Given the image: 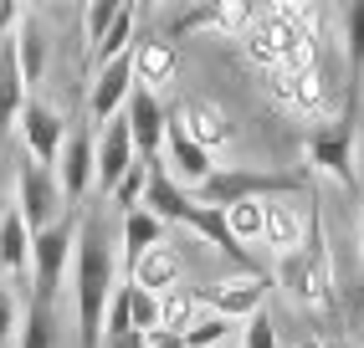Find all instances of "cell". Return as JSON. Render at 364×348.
<instances>
[{"mask_svg": "<svg viewBox=\"0 0 364 348\" xmlns=\"http://www.w3.org/2000/svg\"><path fill=\"white\" fill-rule=\"evenodd\" d=\"M72 246H77V226H72V220H57V226L31 236V303H52L57 308Z\"/></svg>", "mask_w": 364, "mask_h": 348, "instance_id": "cell-4", "label": "cell"}, {"mask_svg": "<svg viewBox=\"0 0 364 348\" xmlns=\"http://www.w3.org/2000/svg\"><path fill=\"white\" fill-rule=\"evenodd\" d=\"M129 92H134V62L129 57H113L108 67H98V72H92V87H87L92 123H113L118 113H124Z\"/></svg>", "mask_w": 364, "mask_h": 348, "instance_id": "cell-9", "label": "cell"}, {"mask_svg": "<svg viewBox=\"0 0 364 348\" xmlns=\"http://www.w3.org/2000/svg\"><path fill=\"white\" fill-rule=\"evenodd\" d=\"M144 348H185V338H180V333H149V338H144Z\"/></svg>", "mask_w": 364, "mask_h": 348, "instance_id": "cell-37", "label": "cell"}, {"mask_svg": "<svg viewBox=\"0 0 364 348\" xmlns=\"http://www.w3.org/2000/svg\"><path fill=\"white\" fill-rule=\"evenodd\" d=\"M92 148H98V138H92L87 129L67 134L62 154H57V185H62V200H82L92 174H98V164H92Z\"/></svg>", "mask_w": 364, "mask_h": 348, "instance_id": "cell-12", "label": "cell"}, {"mask_svg": "<svg viewBox=\"0 0 364 348\" xmlns=\"http://www.w3.org/2000/svg\"><path fill=\"white\" fill-rule=\"evenodd\" d=\"M282 287L293 292V303L333 312V271H328V251H323V231H318V220L308 226L303 251L282 256Z\"/></svg>", "mask_w": 364, "mask_h": 348, "instance_id": "cell-3", "label": "cell"}, {"mask_svg": "<svg viewBox=\"0 0 364 348\" xmlns=\"http://www.w3.org/2000/svg\"><path fill=\"white\" fill-rule=\"evenodd\" d=\"M134 26H139V11L134 6H118V16H113V26H108V36L98 41V46H92V72H98V67H108L113 57H129L134 52Z\"/></svg>", "mask_w": 364, "mask_h": 348, "instance_id": "cell-22", "label": "cell"}, {"mask_svg": "<svg viewBox=\"0 0 364 348\" xmlns=\"http://www.w3.org/2000/svg\"><path fill=\"white\" fill-rule=\"evenodd\" d=\"M196 322V292L190 287H169L159 297V328L154 333H185Z\"/></svg>", "mask_w": 364, "mask_h": 348, "instance_id": "cell-26", "label": "cell"}, {"mask_svg": "<svg viewBox=\"0 0 364 348\" xmlns=\"http://www.w3.org/2000/svg\"><path fill=\"white\" fill-rule=\"evenodd\" d=\"M21 108H26V77H21V62H16V41L0 36V134L16 129Z\"/></svg>", "mask_w": 364, "mask_h": 348, "instance_id": "cell-18", "label": "cell"}, {"mask_svg": "<svg viewBox=\"0 0 364 348\" xmlns=\"http://www.w3.org/2000/svg\"><path fill=\"white\" fill-rule=\"evenodd\" d=\"M144 185H149V164H134V169L124 174V180L113 185L108 200H113L118 210H124V215H134V210H144Z\"/></svg>", "mask_w": 364, "mask_h": 348, "instance_id": "cell-28", "label": "cell"}, {"mask_svg": "<svg viewBox=\"0 0 364 348\" xmlns=\"http://www.w3.org/2000/svg\"><path fill=\"white\" fill-rule=\"evenodd\" d=\"M344 36H349V97H344V103L359 108V82H364V0H359V6H349Z\"/></svg>", "mask_w": 364, "mask_h": 348, "instance_id": "cell-25", "label": "cell"}, {"mask_svg": "<svg viewBox=\"0 0 364 348\" xmlns=\"http://www.w3.org/2000/svg\"><path fill=\"white\" fill-rule=\"evenodd\" d=\"M164 143H169V164H175V169H180V180H190L196 190L210 180V174H215V169H210V154H205L200 143H190V138H185V129H180V123H169Z\"/></svg>", "mask_w": 364, "mask_h": 348, "instance_id": "cell-19", "label": "cell"}, {"mask_svg": "<svg viewBox=\"0 0 364 348\" xmlns=\"http://www.w3.org/2000/svg\"><path fill=\"white\" fill-rule=\"evenodd\" d=\"M11 41H16V62H21L26 87L41 82V72H46V36H41V26H36L31 16H21V26L11 31Z\"/></svg>", "mask_w": 364, "mask_h": 348, "instance_id": "cell-21", "label": "cell"}, {"mask_svg": "<svg viewBox=\"0 0 364 348\" xmlns=\"http://www.w3.org/2000/svg\"><path fill=\"white\" fill-rule=\"evenodd\" d=\"M124 123H129V134H134V148L139 154H159L164 148V134H169V113H164V103L154 92H144V87H134L129 92V103H124Z\"/></svg>", "mask_w": 364, "mask_h": 348, "instance_id": "cell-11", "label": "cell"}, {"mask_svg": "<svg viewBox=\"0 0 364 348\" xmlns=\"http://www.w3.org/2000/svg\"><path fill=\"white\" fill-rule=\"evenodd\" d=\"M180 271H185V261H180V251L175 246H154V251H144L139 261H134V287H144V292H154V297H164L169 287L180 282Z\"/></svg>", "mask_w": 364, "mask_h": 348, "instance_id": "cell-17", "label": "cell"}, {"mask_svg": "<svg viewBox=\"0 0 364 348\" xmlns=\"http://www.w3.org/2000/svg\"><path fill=\"white\" fill-rule=\"evenodd\" d=\"M272 97L287 103L293 113H323V82H318V67H303V72H272Z\"/></svg>", "mask_w": 364, "mask_h": 348, "instance_id": "cell-16", "label": "cell"}, {"mask_svg": "<svg viewBox=\"0 0 364 348\" xmlns=\"http://www.w3.org/2000/svg\"><path fill=\"white\" fill-rule=\"evenodd\" d=\"M169 123H180V129H185V138H190V143H200L205 154H210V148H221V143L231 138V129H226V113L215 108L210 97H190V103H185L175 118H169Z\"/></svg>", "mask_w": 364, "mask_h": 348, "instance_id": "cell-15", "label": "cell"}, {"mask_svg": "<svg viewBox=\"0 0 364 348\" xmlns=\"http://www.w3.org/2000/svg\"><path fill=\"white\" fill-rule=\"evenodd\" d=\"M252 21H257V11L247 6V0H221V6H215V26H210V31H221V36H247Z\"/></svg>", "mask_w": 364, "mask_h": 348, "instance_id": "cell-32", "label": "cell"}, {"mask_svg": "<svg viewBox=\"0 0 364 348\" xmlns=\"http://www.w3.org/2000/svg\"><path fill=\"white\" fill-rule=\"evenodd\" d=\"M16 129H21V143H26L31 164H41V169L57 164L62 143H67V123H62L57 108H46V103H36V97H26V108H21Z\"/></svg>", "mask_w": 364, "mask_h": 348, "instance_id": "cell-7", "label": "cell"}, {"mask_svg": "<svg viewBox=\"0 0 364 348\" xmlns=\"http://www.w3.org/2000/svg\"><path fill=\"white\" fill-rule=\"evenodd\" d=\"M129 322H134V333H144V338L159 328V297L134 287V282H129Z\"/></svg>", "mask_w": 364, "mask_h": 348, "instance_id": "cell-30", "label": "cell"}, {"mask_svg": "<svg viewBox=\"0 0 364 348\" xmlns=\"http://www.w3.org/2000/svg\"><path fill=\"white\" fill-rule=\"evenodd\" d=\"M159 241H164V220H154L149 210L124 215V261H129V266H134L144 251H154Z\"/></svg>", "mask_w": 364, "mask_h": 348, "instance_id": "cell-23", "label": "cell"}, {"mask_svg": "<svg viewBox=\"0 0 364 348\" xmlns=\"http://www.w3.org/2000/svg\"><path fill=\"white\" fill-rule=\"evenodd\" d=\"M221 215H226V231H231L236 241H262L267 215H262V205H257V200H247V205H231V210H221Z\"/></svg>", "mask_w": 364, "mask_h": 348, "instance_id": "cell-29", "label": "cell"}, {"mask_svg": "<svg viewBox=\"0 0 364 348\" xmlns=\"http://www.w3.org/2000/svg\"><path fill=\"white\" fill-rule=\"evenodd\" d=\"M210 26H215V6H196L175 21V31H210Z\"/></svg>", "mask_w": 364, "mask_h": 348, "instance_id": "cell-35", "label": "cell"}, {"mask_svg": "<svg viewBox=\"0 0 364 348\" xmlns=\"http://www.w3.org/2000/svg\"><path fill=\"white\" fill-rule=\"evenodd\" d=\"M262 215H267L262 241L272 246L277 256H293V251H303L308 226H313V215H303V205H293V200H272V205H262Z\"/></svg>", "mask_w": 364, "mask_h": 348, "instance_id": "cell-13", "label": "cell"}, {"mask_svg": "<svg viewBox=\"0 0 364 348\" xmlns=\"http://www.w3.org/2000/svg\"><path fill=\"white\" fill-rule=\"evenodd\" d=\"M11 26H21V11L11 0H0V36H11Z\"/></svg>", "mask_w": 364, "mask_h": 348, "instance_id": "cell-36", "label": "cell"}, {"mask_svg": "<svg viewBox=\"0 0 364 348\" xmlns=\"http://www.w3.org/2000/svg\"><path fill=\"white\" fill-rule=\"evenodd\" d=\"M77 348H103V312L113 303V226L103 205H87L77 220Z\"/></svg>", "mask_w": 364, "mask_h": 348, "instance_id": "cell-1", "label": "cell"}, {"mask_svg": "<svg viewBox=\"0 0 364 348\" xmlns=\"http://www.w3.org/2000/svg\"><path fill=\"white\" fill-rule=\"evenodd\" d=\"M118 6H124V0H92V6L82 11V46H87V57H92V46H98V41L108 36V26H113Z\"/></svg>", "mask_w": 364, "mask_h": 348, "instance_id": "cell-27", "label": "cell"}, {"mask_svg": "<svg viewBox=\"0 0 364 348\" xmlns=\"http://www.w3.org/2000/svg\"><path fill=\"white\" fill-rule=\"evenodd\" d=\"M303 348H338V343H333V338H323V343H318V338H313V343H303Z\"/></svg>", "mask_w": 364, "mask_h": 348, "instance_id": "cell-40", "label": "cell"}, {"mask_svg": "<svg viewBox=\"0 0 364 348\" xmlns=\"http://www.w3.org/2000/svg\"><path fill=\"white\" fill-rule=\"evenodd\" d=\"M226 333H231V322H226V317H215V312H205V317L190 322L180 338H185V348H221Z\"/></svg>", "mask_w": 364, "mask_h": 348, "instance_id": "cell-31", "label": "cell"}, {"mask_svg": "<svg viewBox=\"0 0 364 348\" xmlns=\"http://www.w3.org/2000/svg\"><path fill=\"white\" fill-rule=\"evenodd\" d=\"M247 348H277V322L267 308L257 317H247Z\"/></svg>", "mask_w": 364, "mask_h": 348, "instance_id": "cell-33", "label": "cell"}, {"mask_svg": "<svg viewBox=\"0 0 364 348\" xmlns=\"http://www.w3.org/2000/svg\"><path fill=\"white\" fill-rule=\"evenodd\" d=\"M0 220H6V200H0Z\"/></svg>", "mask_w": 364, "mask_h": 348, "instance_id": "cell-41", "label": "cell"}, {"mask_svg": "<svg viewBox=\"0 0 364 348\" xmlns=\"http://www.w3.org/2000/svg\"><path fill=\"white\" fill-rule=\"evenodd\" d=\"M196 303H205L215 317H257L267 303V282L262 277H231V282H210L196 292Z\"/></svg>", "mask_w": 364, "mask_h": 348, "instance_id": "cell-10", "label": "cell"}, {"mask_svg": "<svg viewBox=\"0 0 364 348\" xmlns=\"http://www.w3.org/2000/svg\"><path fill=\"white\" fill-rule=\"evenodd\" d=\"M16 348H57V308L52 303L26 308V317L16 328Z\"/></svg>", "mask_w": 364, "mask_h": 348, "instance_id": "cell-24", "label": "cell"}, {"mask_svg": "<svg viewBox=\"0 0 364 348\" xmlns=\"http://www.w3.org/2000/svg\"><path fill=\"white\" fill-rule=\"evenodd\" d=\"M16 215L26 220V231H46L62 220V185H57V169H41V164H26L16 180Z\"/></svg>", "mask_w": 364, "mask_h": 348, "instance_id": "cell-6", "label": "cell"}, {"mask_svg": "<svg viewBox=\"0 0 364 348\" xmlns=\"http://www.w3.org/2000/svg\"><path fill=\"white\" fill-rule=\"evenodd\" d=\"M103 348H144V333H124V338H103Z\"/></svg>", "mask_w": 364, "mask_h": 348, "instance_id": "cell-38", "label": "cell"}, {"mask_svg": "<svg viewBox=\"0 0 364 348\" xmlns=\"http://www.w3.org/2000/svg\"><path fill=\"white\" fill-rule=\"evenodd\" d=\"M16 328H21V312H16V297H11V287L0 282V348H6L11 338H16Z\"/></svg>", "mask_w": 364, "mask_h": 348, "instance_id": "cell-34", "label": "cell"}, {"mask_svg": "<svg viewBox=\"0 0 364 348\" xmlns=\"http://www.w3.org/2000/svg\"><path fill=\"white\" fill-rule=\"evenodd\" d=\"M354 129H359V108L344 103L338 123H328V129H318V134H308V159L318 164L323 174H333L344 190H354Z\"/></svg>", "mask_w": 364, "mask_h": 348, "instance_id": "cell-5", "label": "cell"}, {"mask_svg": "<svg viewBox=\"0 0 364 348\" xmlns=\"http://www.w3.org/2000/svg\"><path fill=\"white\" fill-rule=\"evenodd\" d=\"M92 164H98V190L103 195H113V185L124 180V174L139 164V148H134V134H129V123H124V113H118L113 123H103V134H98V148H92Z\"/></svg>", "mask_w": 364, "mask_h": 348, "instance_id": "cell-8", "label": "cell"}, {"mask_svg": "<svg viewBox=\"0 0 364 348\" xmlns=\"http://www.w3.org/2000/svg\"><path fill=\"white\" fill-rule=\"evenodd\" d=\"M359 303H364V205H359Z\"/></svg>", "mask_w": 364, "mask_h": 348, "instance_id": "cell-39", "label": "cell"}, {"mask_svg": "<svg viewBox=\"0 0 364 348\" xmlns=\"http://www.w3.org/2000/svg\"><path fill=\"white\" fill-rule=\"evenodd\" d=\"M308 180L303 174H257V169H215L210 180L200 185V205L210 210H231V205H247V200H293L303 195Z\"/></svg>", "mask_w": 364, "mask_h": 348, "instance_id": "cell-2", "label": "cell"}, {"mask_svg": "<svg viewBox=\"0 0 364 348\" xmlns=\"http://www.w3.org/2000/svg\"><path fill=\"white\" fill-rule=\"evenodd\" d=\"M134 87L144 92H159L164 82H175V67H180V52H175V41H134Z\"/></svg>", "mask_w": 364, "mask_h": 348, "instance_id": "cell-14", "label": "cell"}, {"mask_svg": "<svg viewBox=\"0 0 364 348\" xmlns=\"http://www.w3.org/2000/svg\"><path fill=\"white\" fill-rule=\"evenodd\" d=\"M0 271H11V277L31 271V231L16 210H6V220H0Z\"/></svg>", "mask_w": 364, "mask_h": 348, "instance_id": "cell-20", "label": "cell"}]
</instances>
